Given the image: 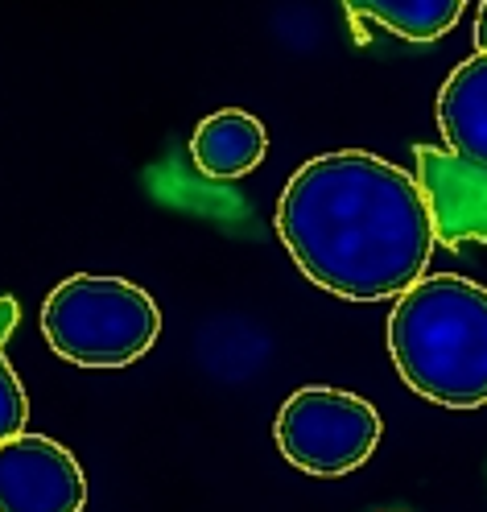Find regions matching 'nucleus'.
<instances>
[{"instance_id": "1", "label": "nucleus", "mask_w": 487, "mask_h": 512, "mask_svg": "<svg viewBox=\"0 0 487 512\" xmlns=\"http://www.w3.org/2000/svg\"><path fill=\"white\" fill-rule=\"evenodd\" d=\"M277 236L318 290L347 302L401 298L438 244L417 178L364 149L310 157L281 190Z\"/></svg>"}, {"instance_id": "6", "label": "nucleus", "mask_w": 487, "mask_h": 512, "mask_svg": "<svg viewBox=\"0 0 487 512\" xmlns=\"http://www.w3.org/2000/svg\"><path fill=\"white\" fill-rule=\"evenodd\" d=\"M417 190L426 199L434 240L446 248L487 244V170L438 145H417Z\"/></svg>"}, {"instance_id": "2", "label": "nucleus", "mask_w": 487, "mask_h": 512, "mask_svg": "<svg viewBox=\"0 0 487 512\" xmlns=\"http://www.w3.org/2000/svg\"><path fill=\"white\" fill-rule=\"evenodd\" d=\"M388 356L434 405H487V290L459 273L413 281L388 314Z\"/></svg>"}, {"instance_id": "9", "label": "nucleus", "mask_w": 487, "mask_h": 512, "mask_svg": "<svg viewBox=\"0 0 487 512\" xmlns=\"http://www.w3.org/2000/svg\"><path fill=\"white\" fill-rule=\"evenodd\" d=\"M351 21H372L405 42H438L463 17L467 0H343Z\"/></svg>"}, {"instance_id": "8", "label": "nucleus", "mask_w": 487, "mask_h": 512, "mask_svg": "<svg viewBox=\"0 0 487 512\" xmlns=\"http://www.w3.org/2000/svg\"><path fill=\"white\" fill-rule=\"evenodd\" d=\"M265 153H269L265 124L256 120L252 112H240V108L207 116L190 137L194 166H199L207 178H215V182H232V178L252 174L256 166L265 162Z\"/></svg>"}, {"instance_id": "11", "label": "nucleus", "mask_w": 487, "mask_h": 512, "mask_svg": "<svg viewBox=\"0 0 487 512\" xmlns=\"http://www.w3.org/2000/svg\"><path fill=\"white\" fill-rule=\"evenodd\" d=\"M475 54H487V0L479 5V17H475Z\"/></svg>"}, {"instance_id": "5", "label": "nucleus", "mask_w": 487, "mask_h": 512, "mask_svg": "<svg viewBox=\"0 0 487 512\" xmlns=\"http://www.w3.org/2000/svg\"><path fill=\"white\" fill-rule=\"evenodd\" d=\"M87 475L62 442L13 434L0 442V512H83Z\"/></svg>"}, {"instance_id": "3", "label": "nucleus", "mask_w": 487, "mask_h": 512, "mask_svg": "<svg viewBox=\"0 0 487 512\" xmlns=\"http://www.w3.org/2000/svg\"><path fill=\"white\" fill-rule=\"evenodd\" d=\"M42 335L79 368H124L161 335L157 302L124 277H67L42 302Z\"/></svg>"}, {"instance_id": "7", "label": "nucleus", "mask_w": 487, "mask_h": 512, "mask_svg": "<svg viewBox=\"0 0 487 512\" xmlns=\"http://www.w3.org/2000/svg\"><path fill=\"white\" fill-rule=\"evenodd\" d=\"M438 128L454 157L487 170V54L459 62L442 83Z\"/></svg>"}, {"instance_id": "10", "label": "nucleus", "mask_w": 487, "mask_h": 512, "mask_svg": "<svg viewBox=\"0 0 487 512\" xmlns=\"http://www.w3.org/2000/svg\"><path fill=\"white\" fill-rule=\"evenodd\" d=\"M21 318V306L13 298H0V442L13 438L25 430V418H29V401H25V389L13 372V364L5 360V339L13 335Z\"/></svg>"}, {"instance_id": "4", "label": "nucleus", "mask_w": 487, "mask_h": 512, "mask_svg": "<svg viewBox=\"0 0 487 512\" xmlns=\"http://www.w3.org/2000/svg\"><path fill=\"white\" fill-rule=\"evenodd\" d=\"M281 455L306 475L335 479L364 467L380 442V413L372 401L331 384H306L273 422Z\"/></svg>"}]
</instances>
